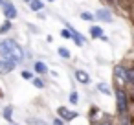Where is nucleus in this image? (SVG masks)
I'll return each mask as SVG.
<instances>
[{"label":"nucleus","mask_w":134,"mask_h":125,"mask_svg":"<svg viewBox=\"0 0 134 125\" xmlns=\"http://www.w3.org/2000/svg\"><path fill=\"white\" fill-rule=\"evenodd\" d=\"M0 55H2L4 59L15 61V63H22L24 61V52H22V48L15 41H2L0 42Z\"/></svg>","instance_id":"nucleus-1"},{"label":"nucleus","mask_w":134,"mask_h":125,"mask_svg":"<svg viewBox=\"0 0 134 125\" xmlns=\"http://www.w3.org/2000/svg\"><path fill=\"white\" fill-rule=\"evenodd\" d=\"M19 63L15 61H9V59H0V74H9Z\"/></svg>","instance_id":"nucleus-2"},{"label":"nucleus","mask_w":134,"mask_h":125,"mask_svg":"<svg viewBox=\"0 0 134 125\" xmlns=\"http://www.w3.org/2000/svg\"><path fill=\"white\" fill-rule=\"evenodd\" d=\"M116 97H118V110L123 114V112L127 110V96H125L123 90H118V92H116Z\"/></svg>","instance_id":"nucleus-3"},{"label":"nucleus","mask_w":134,"mask_h":125,"mask_svg":"<svg viewBox=\"0 0 134 125\" xmlns=\"http://www.w3.org/2000/svg\"><path fill=\"white\" fill-rule=\"evenodd\" d=\"M4 15L8 17V19H15L17 17V9H15V6L11 4V2H4Z\"/></svg>","instance_id":"nucleus-4"},{"label":"nucleus","mask_w":134,"mask_h":125,"mask_svg":"<svg viewBox=\"0 0 134 125\" xmlns=\"http://www.w3.org/2000/svg\"><path fill=\"white\" fill-rule=\"evenodd\" d=\"M57 112H59L61 118H64V119H68V121L74 119V118H77V112H72V110H68V108H64V107H59Z\"/></svg>","instance_id":"nucleus-5"},{"label":"nucleus","mask_w":134,"mask_h":125,"mask_svg":"<svg viewBox=\"0 0 134 125\" xmlns=\"http://www.w3.org/2000/svg\"><path fill=\"white\" fill-rule=\"evenodd\" d=\"M96 17H97L99 20H103V22H112V15H110V11H107V9H99V11L96 13Z\"/></svg>","instance_id":"nucleus-6"},{"label":"nucleus","mask_w":134,"mask_h":125,"mask_svg":"<svg viewBox=\"0 0 134 125\" xmlns=\"http://www.w3.org/2000/svg\"><path fill=\"white\" fill-rule=\"evenodd\" d=\"M75 79H77L79 83H85V85H86V83L90 81L88 74H86V72H83V70H77V72H75Z\"/></svg>","instance_id":"nucleus-7"},{"label":"nucleus","mask_w":134,"mask_h":125,"mask_svg":"<svg viewBox=\"0 0 134 125\" xmlns=\"http://www.w3.org/2000/svg\"><path fill=\"white\" fill-rule=\"evenodd\" d=\"M70 33H72V39L75 41V44H77V46H83V44H85V39H83V37L74 30V28H70Z\"/></svg>","instance_id":"nucleus-8"},{"label":"nucleus","mask_w":134,"mask_h":125,"mask_svg":"<svg viewBox=\"0 0 134 125\" xmlns=\"http://www.w3.org/2000/svg\"><path fill=\"white\" fill-rule=\"evenodd\" d=\"M114 74H116V77H118L119 81H127V72H125V70H123L121 66H116Z\"/></svg>","instance_id":"nucleus-9"},{"label":"nucleus","mask_w":134,"mask_h":125,"mask_svg":"<svg viewBox=\"0 0 134 125\" xmlns=\"http://www.w3.org/2000/svg\"><path fill=\"white\" fill-rule=\"evenodd\" d=\"M90 33H92V37H96V39L103 37V30H101V28H97V26H94V28L90 30Z\"/></svg>","instance_id":"nucleus-10"},{"label":"nucleus","mask_w":134,"mask_h":125,"mask_svg":"<svg viewBox=\"0 0 134 125\" xmlns=\"http://www.w3.org/2000/svg\"><path fill=\"white\" fill-rule=\"evenodd\" d=\"M35 70H37L39 74H46V72H48V68H46L44 63H35Z\"/></svg>","instance_id":"nucleus-11"},{"label":"nucleus","mask_w":134,"mask_h":125,"mask_svg":"<svg viewBox=\"0 0 134 125\" xmlns=\"http://www.w3.org/2000/svg\"><path fill=\"white\" fill-rule=\"evenodd\" d=\"M30 8L33 11H39V9H42V2H41V0H33V2L30 4Z\"/></svg>","instance_id":"nucleus-12"},{"label":"nucleus","mask_w":134,"mask_h":125,"mask_svg":"<svg viewBox=\"0 0 134 125\" xmlns=\"http://www.w3.org/2000/svg\"><path fill=\"white\" fill-rule=\"evenodd\" d=\"M97 90H99V92H103V94H110L108 85H105V83H99V85H97Z\"/></svg>","instance_id":"nucleus-13"},{"label":"nucleus","mask_w":134,"mask_h":125,"mask_svg":"<svg viewBox=\"0 0 134 125\" xmlns=\"http://www.w3.org/2000/svg\"><path fill=\"white\" fill-rule=\"evenodd\" d=\"M9 30H11V24L9 22H4L2 26H0V33H8Z\"/></svg>","instance_id":"nucleus-14"},{"label":"nucleus","mask_w":134,"mask_h":125,"mask_svg":"<svg viewBox=\"0 0 134 125\" xmlns=\"http://www.w3.org/2000/svg\"><path fill=\"white\" fill-rule=\"evenodd\" d=\"M81 19H83V20H92V19H94V15H92V13H88V11H85V13H81Z\"/></svg>","instance_id":"nucleus-15"},{"label":"nucleus","mask_w":134,"mask_h":125,"mask_svg":"<svg viewBox=\"0 0 134 125\" xmlns=\"http://www.w3.org/2000/svg\"><path fill=\"white\" fill-rule=\"evenodd\" d=\"M4 116H6L8 121H11V107H6L4 108Z\"/></svg>","instance_id":"nucleus-16"},{"label":"nucleus","mask_w":134,"mask_h":125,"mask_svg":"<svg viewBox=\"0 0 134 125\" xmlns=\"http://www.w3.org/2000/svg\"><path fill=\"white\" fill-rule=\"evenodd\" d=\"M127 81L134 85V70H129V72H127Z\"/></svg>","instance_id":"nucleus-17"},{"label":"nucleus","mask_w":134,"mask_h":125,"mask_svg":"<svg viewBox=\"0 0 134 125\" xmlns=\"http://www.w3.org/2000/svg\"><path fill=\"white\" fill-rule=\"evenodd\" d=\"M59 55H61V57H66V59L70 57V53H68V50H64V48H59Z\"/></svg>","instance_id":"nucleus-18"},{"label":"nucleus","mask_w":134,"mask_h":125,"mask_svg":"<svg viewBox=\"0 0 134 125\" xmlns=\"http://www.w3.org/2000/svg\"><path fill=\"white\" fill-rule=\"evenodd\" d=\"M33 85H35L37 88H42V86H44V83H42V79H33Z\"/></svg>","instance_id":"nucleus-19"},{"label":"nucleus","mask_w":134,"mask_h":125,"mask_svg":"<svg viewBox=\"0 0 134 125\" xmlns=\"http://www.w3.org/2000/svg\"><path fill=\"white\" fill-rule=\"evenodd\" d=\"M22 77H24V79H33V75H31L28 70H24V72H22Z\"/></svg>","instance_id":"nucleus-20"},{"label":"nucleus","mask_w":134,"mask_h":125,"mask_svg":"<svg viewBox=\"0 0 134 125\" xmlns=\"http://www.w3.org/2000/svg\"><path fill=\"white\" fill-rule=\"evenodd\" d=\"M70 101H72V103H77V94H75V92L70 94Z\"/></svg>","instance_id":"nucleus-21"},{"label":"nucleus","mask_w":134,"mask_h":125,"mask_svg":"<svg viewBox=\"0 0 134 125\" xmlns=\"http://www.w3.org/2000/svg\"><path fill=\"white\" fill-rule=\"evenodd\" d=\"M30 123H33V125H46L44 121H35V119H30Z\"/></svg>","instance_id":"nucleus-22"},{"label":"nucleus","mask_w":134,"mask_h":125,"mask_svg":"<svg viewBox=\"0 0 134 125\" xmlns=\"http://www.w3.org/2000/svg\"><path fill=\"white\" fill-rule=\"evenodd\" d=\"M63 37H66V39H68V37H72V33H70V31H66V30H64V31H63Z\"/></svg>","instance_id":"nucleus-23"},{"label":"nucleus","mask_w":134,"mask_h":125,"mask_svg":"<svg viewBox=\"0 0 134 125\" xmlns=\"http://www.w3.org/2000/svg\"><path fill=\"white\" fill-rule=\"evenodd\" d=\"M53 125H63V119H57V118H55V119H53Z\"/></svg>","instance_id":"nucleus-24"},{"label":"nucleus","mask_w":134,"mask_h":125,"mask_svg":"<svg viewBox=\"0 0 134 125\" xmlns=\"http://www.w3.org/2000/svg\"><path fill=\"white\" fill-rule=\"evenodd\" d=\"M0 6H4V0H0Z\"/></svg>","instance_id":"nucleus-25"},{"label":"nucleus","mask_w":134,"mask_h":125,"mask_svg":"<svg viewBox=\"0 0 134 125\" xmlns=\"http://www.w3.org/2000/svg\"><path fill=\"white\" fill-rule=\"evenodd\" d=\"M24 2H30V4H31V2H33V0H24Z\"/></svg>","instance_id":"nucleus-26"},{"label":"nucleus","mask_w":134,"mask_h":125,"mask_svg":"<svg viewBox=\"0 0 134 125\" xmlns=\"http://www.w3.org/2000/svg\"><path fill=\"white\" fill-rule=\"evenodd\" d=\"M107 2H116V0H107Z\"/></svg>","instance_id":"nucleus-27"},{"label":"nucleus","mask_w":134,"mask_h":125,"mask_svg":"<svg viewBox=\"0 0 134 125\" xmlns=\"http://www.w3.org/2000/svg\"><path fill=\"white\" fill-rule=\"evenodd\" d=\"M101 125H110V123H101Z\"/></svg>","instance_id":"nucleus-28"},{"label":"nucleus","mask_w":134,"mask_h":125,"mask_svg":"<svg viewBox=\"0 0 134 125\" xmlns=\"http://www.w3.org/2000/svg\"><path fill=\"white\" fill-rule=\"evenodd\" d=\"M9 125H15V123H9Z\"/></svg>","instance_id":"nucleus-29"}]
</instances>
